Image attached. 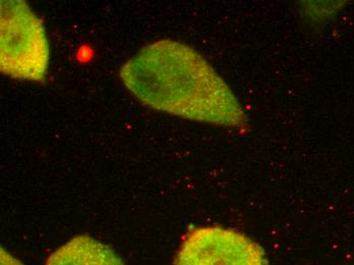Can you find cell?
I'll return each instance as SVG.
<instances>
[{"instance_id": "1", "label": "cell", "mask_w": 354, "mask_h": 265, "mask_svg": "<svg viewBox=\"0 0 354 265\" xmlns=\"http://www.w3.org/2000/svg\"><path fill=\"white\" fill-rule=\"evenodd\" d=\"M127 90L151 109L185 120L243 129L248 116L230 86L196 49L155 41L120 68Z\"/></svg>"}, {"instance_id": "2", "label": "cell", "mask_w": 354, "mask_h": 265, "mask_svg": "<svg viewBox=\"0 0 354 265\" xmlns=\"http://www.w3.org/2000/svg\"><path fill=\"white\" fill-rule=\"evenodd\" d=\"M0 32L1 72L14 79L44 81L50 47L42 19L27 2L2 0Z\"/></svg>"}, {"instance_id": "3", "label": "cell", "mask_w": 354, "mask_h": 265, "mask_svg": "<svg viewBox=\"0 0 354 265\" xmlns=\"http://www.w3.org/2000/svg\"><path fill=\"white\" fill-rule=\"evenodd\" d=\"M174 265H267L262 247L243 232L196 228L185 237Z\"/></svg>"}, {"instance_id": "4", "label": "cell", "mask_w": 354, "mask_h": 265, "mask_svg": "<svg viewBox=\"0 0 354 265\" xmlns=\"http://www.w3.org/2000/svg\"><path fill=\"white\" fill-rule=\"evenodd\" d=\"M45 265H124V262L107 245L80 235L58 248Z\"/></svg>"}, {"instance_id": "5", "label": "cell", "mask_w": 354, "mask_h": 265, "mask_svg": "<svg viewBox=\"0 0 354 265\" xmlns=\"http://www.w3.org/2000/svg\"><path fill=\"white\" fill-rule=\"evenodd\" d=\"M0 265H23V264L3 248H1L0 250Z\"/></svg>"}]
</instances>
